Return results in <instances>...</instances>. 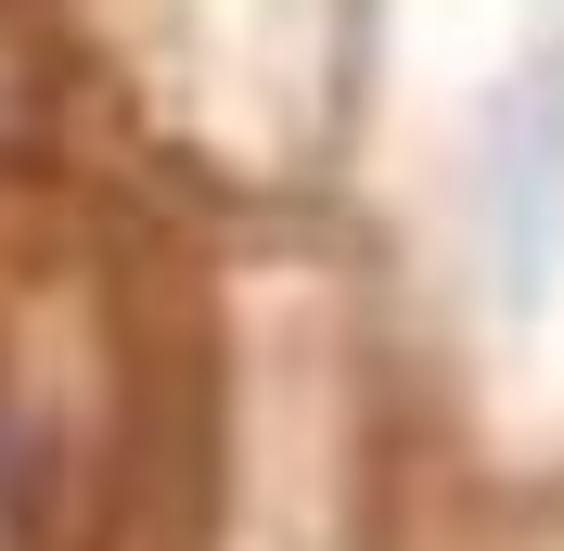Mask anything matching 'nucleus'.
<instances>
[{"instance_id":"f257e3e1","label":"nucleus","mask_w":564,"mask_h":551,"mask_svg":"<svg viewBox=\"0 0 564 551\" xmlns=\"http://www.w3.org/2000/svg\"><path fill=\"white\" fill-rule=\"evenodd\" d=\"M475 257H488V282L513 309L564 282V39H539L488 90V129H475Z\"/></svg>"},{"instance_id":"f03ea898","label":"nucleus","mask_w":564,"mask_h":551,"mask_svg":"<svg viewBox=\"0 0 564 551\" xmlns=\"http://www.w3.org/2000/svg\"><path fill=\"white\" fill-rule=\"evenodd\" d=\"M0 539H13V475H0Z\"/></svg>"}]
</instances>
